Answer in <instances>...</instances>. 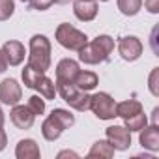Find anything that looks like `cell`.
Returning <instances> with one entry per match:
<instances>
[{"instance_id":"44dd1931","label":"cell","mask_w":159,"mask_h":159,"mask_svg":"<svg viewBox=\"0 0 159 159\" xmlns=\"http://www.w3.org/2000/svg\"><path fill=\"white\" fill-rule=\"evenodd\" d=\"M21 77H23V83H25V86L26 88H36V84L39 83V79L43 77V73L41 71H36V69H32L28 64L25 66V69H23V73H21Z\"/></svg>"},{"instance_id":"52a82bcc","label":"cell","mask_w":159,"mask_h":159,"mask_svg":"<svg viewBox=\"0 0 159 159\" xmlns=\"http://www.w3.org/2000/svg\"><path fill=\"white\" fill-rule=\"evenodd\" d=\"M142 41L137 36H124L118 39V52L125 62H135L142 54Z\"/></svg>"},{"instance_id":"d4e9b609","label":"cell","mask_w":159,"mask_h":159,"mask_svg":"<svg viewBox=\"0 0 159 159\" xmlns=\"http://www.w3.org/2000/svg\"><path fill=\"white\" fill-rule=\"evenodd\" d=\"M157 77H159V67H153L152 69V73H150V84H148V88H150V92H152V96H159V88H157Z\"/></svg>"},{"instance_id":"d6986e66","label":"cell","mask_w":159,"mask_h":159,"mask_svg":"<svg viewBox=\"0 0 159 159\" xmlns=\"http://www.w3.org/2000/svg\"><path fill=\"white\" fill-rule=\"evenodd\" d=\"M114 155V148L111 146L109 140H98L92 144L90 152H88V157H105V159H111Z\"/></svg>"},{"instance_id":"ac0fdd59","label":"cell","mask_w":159,"mask_h":159,"mask_svg":"<svg viewBox=\"0 0 159 159\" xmlns=\"http://www.w3.org/2000/svg\"><path fill=\"white\" fill-rule=\"evenodd\" d=\"M34 90H38L39 92V96L41 98H45V99H54V96H56V83L52 81V79H49L45 73H43V77L39 79V83L36 84V88Z\"/></svg>"},{"instance_id":"7402d4cb","label":"cell","mask_w":159,"mask_h":159,"mask_svg":"<svg viewBox=\"0 0 159 159\" xmlns=\"http://www.w3.org/2000/svg\"><path fill=\"white\" fill-rule=\"evenodd\" d=\"M140 8H142V0H118V10L127 17L137 15Z\"/></svg>"},{"instance_id":"603a6c76","label":"cell","mask_w":159,"mask_h":159,"mask_svg":"<svg viewBox=\"0 0 159 159\" xmlns=\"http://www.w3.org/2000/svg\"><path fill=\"white\" fill-rule=\"evenodd\" d=\"M36 116H41L45 112V99H41V96H32L28 98V105H26Z\"/></svg>"},{"instance_id":"9a60e30c","label":"cell","mask_w":159,"mask_h":159,"mask_svg":"<svg viewBox=\"0 0 159 159\" xmlns=\"http://www.w3.org/2000/svg\"><path fill=\"white\" fill-rule=\"evenodd\" d=\"M15 155H17V159H39L41 152H39V146L36 144V140L23 139V140L17 142Z\"/></svg>"},{"instance_id":"d6a6232c","label":"cell","mask_w":159,"mask_h":159,"mask_svg":"<svg viewBox=\"0 0 159 159\" xmlns=\"http://www.w3.org/2000/svg\"><path fill=\"white\" fill-rule=\"evenodd\" d=\"M99 2H109V0H99Z\"/></svg>"},{"instance_id":"484cf974","label":"cell","mask_w":159,"mask_h":159,"mask_svg":"<svg viewBox=\"0 0 159 159\" xmlns=\"http://www.w3.org/2000/svg\"><path fill=\"white\" fill-rule=\"evenodd\" d=\"M28 4L38 11H45L52 6V0H28Z\"/></svg>"},{"instance_id":"7a4b0ae2","label":"cell","mask_w":159,"mask_h":159,"mask_svg":"<svg viewBox=\"0 0 159 159\" xmlns=\"http://www.w3.org/2000/svg\"><path fill=\"white\" fill-rule=\"evenodd\" d=\"M75 124V116L66 109H54L41 124V135L45 140L54 142L66 129Z\"/></svg>"},{"instance_id":"f546056e","label":"cell","mask_w":159,"mask_h":159,"mask_svg":"<svg viewBox=\"0 0 159 159\" xmlns=\"http://www.w3.org/2000/svg\"><path fill=\"white\" fill-rule=\"evenodd\" d=\"M67 155H69V157H79L75 152H69V150H64V152H60V153H58V157H67Z\"/></svg>"},{"instance_id":"836d02e7","label":"cell","mask_w":159,"mask_h":159,"mask_svg":"<svg viewBox=\"0 0 159 159\" xmlns=\"http://www.w3.org/2000/svg\"><path fill=\"white\" fill-rule=\"evenodd\" d=\"M21 2H28V0H21Z\"/></svg>"},{"instance_id":"1f68e13d","label":"cell","mask_w":159,"mask_h":159,"mask_svg":"<svg viewBox=\"0 0 159 159\" xmlns=\"http://www.w3.org/2000/svg\"><path fill=\"white\" fill-rule=\"evenodd\" d=\"M52 2H54V4H67L69 0H52Z\"/></svg>"},{"instance_id":"8fae6325","label":"cell","mask_w":159,"mask_h":159,"mask_svg":"<svg viewBox=\"0 0 159 159\" xmlns=\"http://www.w3.org/2000/svg\"><path fill=\"white\" fill-rule=\"evenodd\" d=\"M73 13L79 21H94L98 15V2L96 0H75L73 4Z\"/></svg>"},{"instance_id":"3957f363","label":"cell","mask_w":159,"mask_h":159,"mask_svg":"<svg viewBox=\"0 0 159 159\" xmlns=\"http://www.w3.org/2000/svg\"><path fill=\"white\" fill-rule=\"evenodd\" d=\"M28 66L36 71L45 73L51 67V41L43 34H36L30 38L28 45Z\"/></svg>"},{"instance_id":"277c9868","label":"cell","mask_w":159,"mask_h":159,"mask_svg":"<svg viewBox=\"0 0 159 159\" xmlns=\"http://www.w3.org/2000/svg\"><path fill=\"white\" fill-rule=\"evenodd\" d=\"M54 38L56 41L64 47V49H69V51H79L83 49L86 43H88V38L84 32L77 30L75 26H71L69 23H62L58 25L56 32H54Z\"/></svg>"},{"instance_id":"83f0119b","label":"cell","mask_w":159,"mask_h":159,"mask_svg":"<svg viewBox=\"0 0 159 159\" xmlns=\"http://www.w3.org/2000/svg\"><path fill=\"white\" fill-rule=\"evenodd\" d=\"M6 144H8V135L4 131V125H0V152L6 148Z\"/></svg>"},{"instance_id":"7c38bea8","label":"cell","mask_w":159,"mask_h":159,"mask_svg":"<svg viewBox=\"0 0 159 159\" xmlns=\"http://www.w3.org/2000/svg\"><path fill=\"white\" fill-rule=\"evenodd\" d=\"M2 52L6 56V62L8 66H19L23 60H25V45L21 41H15V39H10L2 45Z\"/></svg>"},{"instance_id":"ba28073f","label":"cell","mask_w":159,"mask_h":159,"mask_svg":"<svg viewBox=\"0 0 159 159\" xmlns=\"http://www.w3.org/2000/svg\"><path fill=\"white\" fill-rule=\"evenodd\" d=\"M107 135V140L111 142V146L118 152H124V150H129L131 146V131L124 125H111L107 127L105 131Z\"/></svg>"},{"instance_id":"e0dca14e","label":"cell","mask_w":159,"mask_h":159,"mask_svg":"<svg viewBox=\"0 0 159 159\" xmlns=\"http://www.w3.org/2000/svg\"><path fill=\"white\" fill-rule=\"evenodd\" d=\"M140 111H144V109H142V103L137 101V99H127V101L116 103V116H120V118L133 116V114H137Z\"/></svg>"},{"instance_id":"6da1fadb","label":"cell","mask_w":159,"mask_h":159,"mask_svg":"<svg viewBox=\"0 0 159 159\" xmlns=\"http://www.w3.org/2000/svg\"><path fill=\"white\" fill-rule=\"evenodd\" d=\"M112 51H114V39L111 36H107V34H101V36L94 38L92 41H88L77 52H79V60L81 62L96 66V64H101V62L109 60Z\"/></svg>"},{"instance_id":"4fadbf2b","label":"cell","mask_w":159,"mask_h":159,"mask_svg":"<svg viewBox=\"0 0 159 159\" xmlns=\"http://www.w3.org/2000/svg\"><path fill=\"white\" fill-rule=\"evenodd\" d=\"M79 62L71 58H64L56 66V83H73L75 75L79 73Z\"/></svg>"},{"instance_id":"2e32d148","label":"cell","mask_w":159,"mask_h":159,"mask_svg":"<svg viewBox=\"0 0 159 159\" xmlns=\"http://www.w3.org/2000/svg\"><path fill=\"white\" fill-rule=\"evenodd\" d=\"M99 83V77L94 73V71H83V69H79V73L75 75L73 79V84L79 88V90H83V92H90L98 86Z\"/></svg>"},{"instance_id":"ffe728a7","label":"cell","mask_w":159,"mask_h":159,"mask_svg":"<svg viewBox=\"0 0 159 159\" xmlns=\"http://www.w3.org/2000/svg\"><path fill=\"white\" fill-rule=\"evenodd\" d=\"M146 124H148V116L144 114V111H140V112H137L133 116L124 118V127H127L129 131H140Z\"/></svg>"},{"instance_id":"30bf717a","label":"cell","mask_w":159,"mask_h":159,"mask_svg":"<svg viewBox=\"0 0 159 159\" xmlns=\"http://www.w3.org/2000/svg\"><path fill=\"white\" fill-rule=\"evenodd\" d=\"M10 118H11V122L17 129H30L34 125L36 114L26 105H13V109L10 112Z\"/></svg>"},{"instance_id":"4316f807","label":"cell","mask_w":159,"mask_h":159,"mask_svg":"<svg viewBox=\"0 0 159 159\" xmlns=\"http://www.w3.org/2000/svg\"><path fill=\"white\" fill-rule=\"evenodd\" d=\"M144 6L150 13H157L159 11V0H144Z\"/></svg>"},{"instance_id":"8992f818","label":"cell","mask_w":159,"mask_h":159,"mask_svg":"<svg viewBox=\"0 0 159 159\" xmlns=\"http://www.w3.org/2000/svg\"><path fill=\"white\" fill-rule=\"evenodd\" d=\"M90 111L99 120H112L116 116V101L107 92H98L90 96Z\"/></svg>"},{"instance_id":"cb8c5ba5","label":"cell","mask_w":159,"mask_h":159,"mask_svg":"<svg viewBox=\"0 0 159 159\" xmlns=\"http://www.w3.org/2000/svg\"><path fill=\"white\" fill-rule=\"evenodd\" d=\"M15 11L13 0H0V21H8Z\"/></svg>"},{"instance_id":"9c48e42d","label":"cell","mask_w":159,"mask_h":159,"mask_svg":"<svg viewBox=\"0 0 159 159\" xmlns=\"http://www.w3.org/2000/svg\"><path fill=\"white\" fill-rule=\"evenodd\" d=\"M21 98H23V90L15 79H4L0 83V103L13 107L21 101Z\"/></svg>"},{"instance_id":"f1b7e54d","label":"cell","mask_w":159,"mask_h":159,"mask_svg":"<svg viewBox=\"0 0 159 159\" xmlns=\"http://www.w3.org/2000/svg\"><path fill=\"white\" fill-rule=\"evenodd\" d=\"M8 69V62H6V56L2 52V49H0V73H4Z\"/></svg>"},{"instance_id":"5b68a950","label":"cell","mask_w":159,"mask_h":159,"mask_svg":"<svg viewBox=\"0 0 159 159\" xmlns=\"http://www.w3.org/2000/svg\"><path fill=\"white\" fill-rule=\"evenodd\" d=\"M56 92L75 111L84 112V111L90 109V96L86 92H83V90H79L73 83H56Z\"/></svg>"},{"instance_id":"5bb4252c","label":"cell","mask_w":159,"mask_h":159,"mask_svg":"<svg viewBox=\"0 0 159 159\" xmlns=\"http://www.w3.org/2000/svg\"><path fill=\"white\" fill-rule=\"evenodd\" d=\"M139 142H140L142 148L152 150V152H157L159 150V127H157V124H152V125L146 124L140 129Z\"/></svg>"},{"instance_id":"4dcf8cb0","label":"cell","mask_w":159,"mask_h":159,"mask_svg":"<svg viewBox=\"0 0 159 159\" xmlns=\"http://www.w3.org/2000/svg\"><path fill=\"white\" fill-rule=\"evenodd\" d=\"M4 120H6L4 118V112H2V109H0V125H4Z\"/></svg>"}]
</instances>
